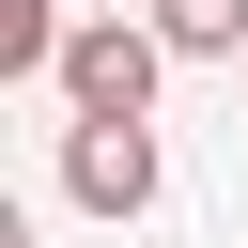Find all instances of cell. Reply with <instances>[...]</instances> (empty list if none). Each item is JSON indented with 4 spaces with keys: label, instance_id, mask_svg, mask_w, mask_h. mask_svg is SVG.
<instances>
[{
    "label": "cell",
    "instance_id": "obj_4",
    "mask_svg": "<svg viewBox=\"0 0 248 248\" xmlns=\"http://www.w3.org/2000/svg\"><path fill=\"white\" fill-rule=\"evenodd\" d=\"M0 78H62V0H0Z\"/></svg>",
    "mask_w": 248,
    "mask_h": 248
},
{
    "label": "cell",
    "instance_id": "obj_1",
    "mask_svg": "<svg viewBox=\"0 0 248 248\" xmlns=\"http://www.w3.org/2000/svg\"><path fill=\"white\" fill-rule=\"evenodd\" d=\"M155 78H170V31H155V16H93V31H62V108H78V124H140Z\"/></svg>",
    "mask_w": 248,
    "mask_h": 248
},
{
    "label": "cell",
    "instance_id": "obj_2",
    "mask_svg": "<svg viewBox=\"0 0 248 248\" xmlns=\"http://www.w3.org/2000/svg\"><path fill=\"white\" fill-rule=\"evenodd\" d=\"M62 202L78 217H140L155 202V124H62Z\"/></svg>",
    "mask_w": 248,
    "mask_h": 248
},
{
    "label": "cell",
    "instance_id": "obj_3",
    "mask_svg": "<svg viewBox=\"0 0 248 248\" xmlns=\"http://www.w3.org/2000/svg\"><path fill=\"white\" fill-rule=\"evenodd\" d=\"M170 62H248V0H155Z\"/></svg>",
    "mask_w": 248,
    "mask_h": 248
}]
</instances>
